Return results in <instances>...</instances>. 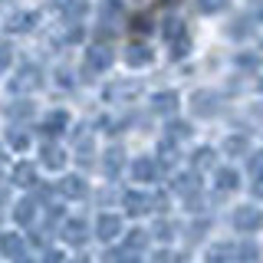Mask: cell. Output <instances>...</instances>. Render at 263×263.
I'll list each match as a JSON object with an SVG mask.
<instances>
[{
	"label": "cell",
	"mask_w": 263,
	"mask_h": 263,
	"mask_svg": "<svg viewBox=\"0 0 263 263\" xmlns=\"http://www.w3.org/2000/svg\"><path fill=\"white\" fill-rule=\"evenodd\" d=\"M217 92H208V89H201V92H194L191 96V109L197 112V115H214L217 112Z\"/></svg>",
	"instance_id": "obj_7"
},
{
	"label": "cell",
	"mask_w": 263,
	"mask_h": 263,
	"mask_svg": "<svg viewBox=\"0 0 263 263\" xmlns=\"http://www.w3.org/2000/svg\"><path fill=\"white\" fill-rule=\"evenodd\" d=\"M125 263H145V260H138V257H125Z\"/></svg>",
	"instance_id": "obj_42"
},
{
	"label": "cell",
	"mask_w": 263,
	"mask_h": 263,
	"mask_svg": "<svg viewBox=\"0 0 263 263\" xmlns=\"http://www.w3.org/2000/svg\"><path fill=\"white\" fill-rule=\"evenodd\" d=\"M155 263H181V253H175V250H161V253H155Z\"/></svg>",
	"instance_id": "obj_32"
},
{
	"label": "cell",
	"mask_w": 263,
	"mask_h": 263,
	"mask_svg": "<svg viewBox=\"0 0 263 263\" xmlns=\"http://www.w3.org/2000/svg\"><path fill=\"white\" fill-rule=\"evenodd\" d=\"M260 89H263V79H260Z\"/></svg>",
	"instance_id": "obj_47"
},
{
	"label": "cell",
	"mask_w": 263,
	"mask_h": 263,
	"mask_svg": "<svg viewBox=\"0 0 263 263\" xmlns=\"http://www.w3.org/2000/svg\"><path fill=\"white\" fill-rule=\"evenodd\" d=\"M253 194H257V197H263V178H257V181H253Z\"/></svg>",
	"instance_id": "obj_41"
},
{
	"label": "cell",
	"mask_w": 263,
	"mask_h": 263,
	"mask_svg": "<svg viewBox=\"0 0 263 263\" xmlns=\"http://www.w3.org/2000/svg\"><path fill=\"white\" fill-rule=\"evenodd\" d=\"M7 63H10V49H7L4 43H0V72L7 69Z\"/></svg>",
	"instance_id": "obj_39"
},
{
	"label": "cell",
	"mask_w": 263,
	"mask_h": 263,
	"mask_svg": "<svg viewBox=\"0 0 263 263\" xmlns=\"http://www.w3.org/2000/svg\"><path fill=\"white\" fill-rule=\"evenodd\" d=\"M66 125H69V115H66L63 109H56V112H49L43 119L40 132H43V135H60V132H66Z\"/></svg>",
	"instance_id": "obj_9"
},
{
	"label": "cell",
	"mask_w": 263,
	"mask_h": 263,
	"mask_svg": "<svg viewBox=\"0 0 263 263\" xmlns=\"http://www.w3.org/2000/svg\"><path fill=\"white\" fill-rule=\"evenodd\" d=\"M237 63H240V66H247V69H253V66H257V56H240Z\"/></svg>",
	"instance_id": "obj_40"
},
{
	"label": "cell",
	"mask_w": 263,
	"mask_h": 263,
	"mask_svg": "<svg viewBox=\"0 0 263 263\" xmlns=\"http://www.w3.org/2000/svg\"><path fill=\"white\" fill-rule=\"evenodd\" d=\"M171 230H175V224H164V220H161V224L155 227V237H161V240H168V237H171Z\"/></svg>",
	"instance_id": "obj_35"
},
{
	"label": "cell",
	"mask_w": 263,
	"mask_h": 263,
	"mask_svg": "<svg viewBox=\"0 0 263 263\" xmlns=\"http://www.w3.org/2000/svg\"><path fill=\"white\" fill-rule=\"evenodd\" d=\"M36 86H40V69L33 63L20 66V69H16V76L10 79V89H13V92H30V89H36Z\"/></svg>",
	"instance_id": "obj_3"
},
{
	"label": "cell",
	"mask_w": 263,
	"mask_h": 263,
	"mask_svg": "<svg viewBox=\"0 0 263 263\" xmlns=\"http://www.w3.org/2000/svg\"><path fill=\"white\" fill-rule=\"evenodd\" d=\"M237 184H240V178H237L234 168H220L217 171V187H220V191H234Z\"/></svg>",
	"instance_id": "obj_21"
},
{
	"label": "cell",
	"mask_w": 263,
	"mask_h": 263,
	"mask_svg": "<svg viewBox=\"0 0 263 263\" xmlns=\"http://www.w3.org/2000/svg\"><path fill=\"white\" fill-rule=\"evenodd\" d=\"M122 204H125V211L132 214V217H142V214L155 211V197L145 194V191H128L125 197H122Z\"/></svg>",
	"instance_id": "obj_4"
},
{
	"label": "cell",
	"mask_w": 263,
	"mask_h": 263,
	"mask_svg": "<svg viewBox=\"0 0 263 263\" xmlns=\"http://www.w3.org/2000/svg\"><path fill=\"white\" fill-rule=\"evenodd\" d=\"M0 250L7 253V257H20V250H23V240L16 234H4L0 237Z\"/></svg>",
	"instance_id": "obj_20"
},
{
	"label": "cell",
	"mask_w": 263,
	"mask_h": 263,
	"mask_svg": "<svg viewBox=\"0 0 263 263\" xmlns=\"http://www.w3.org/2000/svg\"><path fill=\"white\" fill-rule=\"evenodd\" d=\"M164 40H171V43H175V40H184V23L181 20H164Z\"/></svg>",
	"instance_id": "obj_23"
},
{
	"label": "cell",
	"mask_w": 263,
	"mask_h": 263,
	"mask_svg": "<svg viewBox=\"0 0 263 263\" xmlns=\"http://www.w3.org/2000/svg\"><path fill=\"white\" fill-rule=\"evenodd\" d=\"M66 257H63V253L60 250H46V257H43V263H63Z\"/></svg>",
	"instance_id": "obj_38"
},
{
	"label": "cell",
	"mask_w": 263,
	"mask_h": 263,
	"mask_svg": "<svg viewBox=\"0 0 263 263\" xmlns=\"http://www.w3.org/2000/svg\"><path fill=\"white\" fill-rule=\"evenodd\" d=\"M230 257H234V247L230 243H217L208 250V263H230Z\"/></svg>",
	"instance_id": "obj_19"
},
{
	"label": "cell",
	"mask_w": 263,
	"mask_h": 263,
	"mask_svg": "<svg viewBox=\"0 0 263 263\" xmlns=\"http://www.w3.org/2000/svg\"><path fill=\"white\" fill-rule=\"evenodd\" d=\"M175 187H178L181 194H194L197 191V178L194 175H178L175 178Z\"/></svg>",
	"instance_id": "obj_24"
},
{
	"label": "cell",
	"mask_w": 263,
	"mask_h": 263,
	"mask_svg": "<svg viewBox=\"0 0 263 263\" xmlns=\"http://www.w3.org/2000/svg\"><path fill=\"white\" fill-rule=\"evenodd\" d=\"M86 237H89L86 220H66V227H63V240H66V243L79 247V243H86Z\"/></svg>",
	"instance_id": "obj_8"
},
{
	"label": "cell",
	"mask_w": 263,
	"mask_h": 263,
	"mask_svg": "<svg viewBox=\"0 0 263 263\" xmlns=\"http://www.w3.org/2000/svg\"><path fill=\"white\" fill-rule=\"evenodd\" d=\"M191 135V128L184 125V122H171L168 125V142H181V138H187Z\"/></svg>",
	"instance_id": "obj_26"
},
{
	"label": "cell",
	"mask_w": 263,
	"mask_h": 263,
	"mask_svg": "<svg viewBox=\"0 0 263 263\" xmlns=\"http://www.w3.org/2000/svg\"><path fill=\"white\" fill-rule=\"evenodd\" d=\"M13 184L16 187H33V184H36V168H33L30 161H20L13 168Z\"/></svg>",
	"instance_id": "obj_13"
},
{
	"label": "cell",
	"mask_w": 263,
	"mask_h": 263,
	"mask_svg": "<svg viewBox=\"0 0 263 263\" xmlns=\"http://www.w3.org/2000/svg\"><path fill=\"white\" fill-rule=\"evenodd\" d=\"M40 155H43V164H46V168H63V164H66V152H63V148L60 145H53V142H46L43 145V152H40Z\"/></svg>",
	"instance_id": "obj_14"
},
{
	"label": "cell",
	"mask_w": 263,
	"mask_h": 263,
	"mask_svg": "<svg viewBox=\"0 0 263 263\" xmlns=\"http://www.w3.org/2000/svg\"><path fill=\"white\" fill-rule=\"evenodd\" d=\"M237 257H240V263H260V247L257 243H243Z\"/></svg>",
	"instance_id": "obj_25"
},
{
	"label": "cell",
	"mask_w": 263,
	"mask_h": 263,
	"mask_svg": "<svg viewBox=\"0 0 263 263\" xmlns=\"http://www.w3.org/2000/svg\"><path fill=\"white\" fill-rule=\"evenodd\" d=\"M56 187H60L63 197H86V181H82L79 175H66Z\"/></svg>",
	"instance_id": "obj_11"
},
{
	"label": "cell",
	"mask_w": 263,
	"mask_h": 263,
	"mask_svg": "<svg viewBox=\"0 0 263 263\" xmlns=\"http://www.w3.org/2000/svg\"><path fill=\"white\" fill-rule=\"evenodd\" d=\"M138 92H142L138 82H115V86L105 89V99H109V102H128V99H135Z\"/></svg>",
	"instance_id": "obj_6"
},
{
	"label": "cell",
	"mask_w": 263,
	"mask_h": 263,
	"mask_svg": "<svg viewBox=\"0 0 263 263\" xmlns=\"http://www.w3.org/2000/svg\"><path fill=\"white\" fill-rule=\"evenodd\" d=\"M16 263H30V260H27V257H16Z\"/></svg>",
	"instance_id": "obj_45"
},
{
	"label": "cell",
	"mask_w": 263,
	"mask_h": 263,
	"mask_svg": "<svg viewBox=\"0 0 263 263\" xmlns=\"http://www.w3.org/2000/svg\"><path fill=\"white\" fill-rule=\"evenodd\" d=\"M132 30H135V33H148V30H152V20H148V16H135V20H132Z\"/></svg>",
	"instance_id": "obj_33"
},
{
	"label": "cell",
	"mask_w": 263,
	"mask_h": 263,
	"mask_svg": "<svg viewBox=\"0 0 263 263\" xmlns=\"http://www.w3.org/2000/svg\"><path fill=\"white\" fill-rule=\"evenodd\" d=\"M125 243H128V250H142V247L148 243V234H145V230H132Z\"/></svg>",
	"instance_id": "obj_29"
},
{
	"label": "cell",
	"mask_w": 263,
	"mask_h": 263,
	"mask_svg": "<svg viewBox=\"0 0 263 263\" xmlns=\"http://www.w3.org/2000/svg\"><path fill=\"white\" fill-rule=\"evenodd\" d=\"M72 263H92V260H86V257H79V260H72Z\"/></svg>",
	"instance_id": "obj_44"
},
{
	"label": "cell",
	"mask_w": 263,
	"mask_h": 263,
	"mask_svg": "<svg viewBox=\"0 0 263 263\" xmlns=\"http://www.w3.org/2000/svg\"><path fill=\"white\" fill-rule=\"evenodd\" d=\"M112 46H105V43H96V46H89L86 49V60H82V69L86 72H105L112 66Z\"/></svg>",
	"instance_id": "obj_1"
},
{
	"label": "cell",
	"mask_w": 263,
	"mask_h": 263,
	"mask_svg": "<svg viewBox=\"0 0 263 263\" xmlns=\"http://www.w3.org/2000/svg\"><path fill=\"white\" fill-rule=\"evenodd\" d=\"M152 109L171 115V112L178 109V92H158V96H155V102H152Z\"/></svg>",
	"instance_id": "obj_17"
},
{
	"label": "cell",
	"mask_w": 263,
	"mask_h": 263,
	"mask_svg": "<svg viewBox=\"0 0 263 263\" xmlns=\"http://www.w3.org/2000/svg\"><path fill=\"white\" fill-rule=\"evenodd\" d=\"M63 13H66V16H82V13H86V7H82V4H66Z\"/></svg>",
	"instance_id": "obj_36"
},
{
	"label": "cell",
	"mask_w": 263,
	"mask_h": 263,
	"mask_svg": "<svg viewBox=\"0 0 263 263\" xmlns=\"http://www.w3.org/2000/svg\"><path fill=\"white\" fill-rule=\"evenodd\" d=\"M0 164H4V148H0Z\"/></svg>",
	"instance_id": "obj_46"
},
{
	"label": "cell",
	"mask_w": 263,
	"mask_h": 263,
	"mask_svg": "<svg viewBox=\"0 0 263 263\" xmlns=\"http://www.w3.org/2000/svg\"><path fill=\"white\" fill-rule=\"evenodd\" d=\"M122 164H125V152H122V148H109V152H105V158H102V168H105V175H119L122 171Z\"/></svg>",
	"instance_id": "obj_15"
},
{
	"label": "cell",
	"mask_w": 263,
	"mask_h": 263,
	"mask_svg": "<svg viewBox=\"0 0 263 263\" xmlns=\"http://www.w3.org/2000/svg\"><path fill=\"white\" fill-rule=\"evenodd\" d=\"M214 164V152L211 148H197L194 152V168H211Z\"/></svg>",
	"instance_id": "obj_28"
},
{
	"label": "cell",
	"mask_w": 263,
	"mask_h": 263,
	"mask_svg": "<svg viewBox=\"0 0 263 263\" xmlns=\"http://www.w3.org/2000/svg\"><path fill=\"white\" fill-rule=\"evenodd\" d=\"M4 197H7V187H4V184H0V201H4Z\"/></svg>",
	"instance_id": "obj_43"
},
{
	"label": "cell",
	"mask_w": 263,
	"mask_h": 263,
	"mask_svg": "<svg viewBox=\"0 0 263 263\" xmlns=\"http://www.w3.org/2000/svg\"><path fill=\"white\" fill-rule=\"evenodd\" d=\"M158 155H161V161L168 164V168H171V164L178 161V152H175V145H171V142H161V148H158Z\"/></svg>",
	"instance_id": "obj_30"
},
{
	"label": "cell",
	"mask_w": 263,
	"mask_h": 263,
	"mask_svg": "<svg viewBox=\"0 0 263 263\" xmlns=\"http://www.w3.org/2000/svg\"><path fill=\"white\" fill-rule=\"evenodd\" d=\"M119 234H122V220L115 217V214H102V217H99V224H96V237L102 243H112Z\"/></svg>",
	"instance_id": "obj_5"
},
{
	"label": "cell",
	"mask_w": 263,
	"mask_h": 263,
	"mask_svg": "<svg viewBox=\"0 0 263 263\" xmlns=\"http://www.w3.org/2000/svg\"><path fill=\"white\" fill-rule=\"evenodd\" d=\"M247 168H250L253 178H263V152H253L250 161H247Z\"/></svg>",
	"instance_id": "obj_31"
},
{
	"label": "cell",
	"mask_w": 263,
	"mask_h": 263,
	"mask_svg": "<svg viewBox=\"0 0 263 263\" xmlns=\"http://www.w3.org/2000/svg\"><path fill=\"white\" fill-rule=\"evenodd\" d=\"M152 60H155V53H152L145 43H132L128 53H125V63H128V66H148Z\"/></svg>",
	"instance_id": "obj_12"
},
{
	"label": "cell",
	"mask_w": 263,
	"mask_h": 263,
	"mask_svg": "<svg viewBox=\"0 0 263 263\" xmlns=\"http://www.w3.org/2000/svg\"><path fill=\"white\" fill-rule=\"evenodd\" d=\"M33 27H36V13H30V10L10 13V20H7V30L10 33H30Z\"/></svg>",
	"instance_id": "obj_10"
},
{
	"label": "cell",
	"mask_w": 263,
	"mask_h": 263,
	"mask_svg": "<svg viewBox=\"0 0 263 263\" xmlns=\"http://www.w3.org/2000/svg\"><path fill=\"white\" fill-rule=\"evenodd\" d=\"M13 217H16V224H33V220H36V201H20L16 211H13Z\"/></svg>",
	"instance_id": "obj_18"
},
{
	"label": "cell",
	"mask_w": 263,
	"mask_h": 263,
	"mask_svg": "<svg viewBox=\"0 0 263 263\" xmlns=\"http://www.w3.org/2000/svg\"><path fill=\"white\" fill-rule=\"evenodd\" d=\"M10 145L23 152V148H27V135H23V132H10Z\"/></svg>",
	"instance_id": "obj_34"
},
{
	"label": "cell",
	"mask_w": 263,
	"mask_h": 263,
	"mask_svg": "<svg viewBox=\"0 0 263 263\" xmlns=\"http://www.w3.org/2000/svg\"><path fill=\"white\" fill-rule=\"evenodd\" d=\"M4 112H7V119H27V115H33V102H10V105H4Z\"/></svg>",
	"instance_id": "obj_22"
},
{
	"label": "cell",
	"mask_w": 263,
	"mask_h": 263,
	"mask_svg": "<svg viewBox=\"0 0 263 263\" xmlns=\"http://www.w3.org/2000/svg\"><path fill=\"white\" fill-rule=\"evenodd\" d=\"M224 152H227V155H243V152H247V138H240V135L227 138V142H224Z\"/></svg>",
	"instance_id": "obj_27"
},
{
	"label": "cell",
	"mask_w": 263,
	"mask_h": 263,
	"mask_svg": "<svg viewBox=\"0 0 263 263\" xmlns=\"http://www.w3.org/2000/svg\"><path fill=\"white\" fill-rule=\"evenodd\" d=\"M234 227L240 230V234H257L263 227V214L260 208H250V204H243V208L234 211Z\"/></svg>",
	"instance_id": "obj_2"
},
{
	"label": "cell",
	"mask_w": 263,
	"mask_h": 263,
	"mask_svg": "<svg viewBox=\"0 0 263 263\" xmlns=\"http://www.w3.org/2000/svg\"><path fill=\"white\" fill-rule=\"evenodd\" d=\"M155 175H158V168H155L152 158H138L132 164V178L135 181H155Z\"/></svg>",
	"instance_id": "obj_16"
},
{
	"label": "cell",
	"mask_w": 263,
	"mask_h": 263,
	"mask_svg": "<svg viewBox=\"0 0 263 263\" xmlns=\"http://www.w3.org/2000/svg\"><path fill=\"white\" fill-rule=\"evenodd\" d=\"M171 46H175V49H171L175 56H184V53H187V46H191V43H187V36H184V40H175Z\"/></svg>",
	"instance_id": "obj_37"
}]
</instances>
